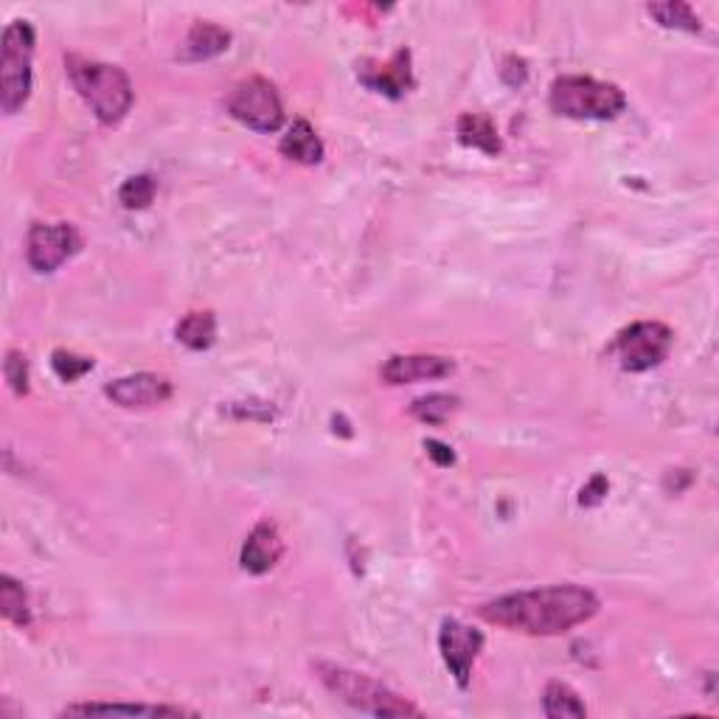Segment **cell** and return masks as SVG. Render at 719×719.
<instances>
[{"label":"cell","mask_w":719,"mask_h":719,"mask_svg":"<svg viewBox=\"0 0 719 719\" xmlns=\"http://www.w3.org/2000/svg\"><path fill=\"white\" fill-rule=\"evenodd\" d=\"M483 649V632L458 619H445L439 630V652L458 689H470L472 669Z\"/></svg>","instance_id":"cell-9"},{"label":"cell","mask_w":719,"mask_h":719,"mask_svg":"<svg viewBox=\"0 0 719 719\" xmlns=\"http://www.w3.org/2000/svg\"><path fill=\"white\" fill-rule=\"evenodd\" d=\"M66 71L77 93L82 96L84 104L93 110L101 124H119L127 119L132 101H136V90H132L130 77L119 66L71 54L66 57Z\"/></svg>","instance_id":"cell-2"},{"label":"cell","mask_w":719,"mask_h":719,"mask_svg":"<svg viewBox=\"0 0 719 719\" xmlns=\"http://www.w3.org/2000/svg\"><path fill=\"white\" fill-rule=\"evenodd\" d=\"M647 12L652 14V18L658 20L663 29H680V31H691V34H697V31L702 29L700 18L695 14V9H691L689 3H683V0L652 3V7H647Z\"/></svg>","instance_id":"cell-21"},{"label":"cell","mask_w":719,"mask_h":719,"mask_svg":"<svg viewBox=\"0 0 719 719\" xmlns=\"http://www.w3.org/2000/svg\"><path fill=\"white\" fill-rule=\"evenodd\" d=\"M675 343V332L660 321H636L621 329L612 340V354L619 366L632 375L655 369L669 357Z\"/></svg>","instance_id":"cell-6"},{"label":"cell","mask_w":719,"mask_h":719,"mask_svg":"<svg viewBox=\"0 0 719 719\" xmlns=\"http://www.w3.org/2000/svg\"><path fill=\"white\" fill-rule=\"evenodd\" d=\"M0 612L3 619L12 621L14 627H29L31 625V607L29 596H26L23 585L12 577L0 579Z\"/></svg>","instance_id":"cell-20"},{"label":"cell","mask_w":719,"mask_h":719,"mask_svg":"<svg viewBox=\"0 0 719 719\" xmlns=\"http://www.w3.org/2000/svg\"><path fill=\"white\" fill-rule=\"evenodd\" d=\"M226 104L228 113L239 124L250 127L256 132H276L284 124V104H281L279 90L264 77H250L233 84Z\"/></svg>","instance_id":"cell-7"},{"label":"cell","mask_w":719,"mask_h":719,"mask_svg":"<svg viewBox=\"0 0 719 719\" xmlns=\"http://www.w3.org/2000/svg\"><path fill=\"white\" fill-rule=\"evenodd\" d=\"M174 334L191 351H206L217 340V318L214 312H189L183 321L174 327Z\"/></svg>","instance_id":"cell-18"},{"label":"cell","mask_w":719,"mask_h":719,"mask_svg":"<svg viewBox=\"0 0 719 719\" xmlns=\"http://www.w3.org/2000/svg\"><path fill=\"white\" fill-rule=\"evenodd\" d=\"M607 492H610V481H607V476H593L588 483H585L582 492H579V503H582L585 509H593V506H599L601 500L607 498Z\"/></svg>","instance_id":"cell-26"},{"label":"cell","mask_w":719,"mask_h":719,"mask_svg":"<svg viewBox=\"0 0 719 719\" xmlns=\"http://www.w3.org/2000/svg\"><path fill=\"white\" fill-rule=\"evenodd\" d=\"M156 191H158V186H156V178H152V174H132V178H127L124 183H121L119 202L130 211L149 209V206H152V200H156Z\"/></svg>","instance_id":"cell-23"},{"label":"cell","mask_w":719,"mask_h":719,"mask_svg":"<svg viewBox=\"0 0 719 719\" xmlns=\"http://www.w3.org/2000/svg\"><path fill=\"white\" fill-rule=\"evenodd\" d=\"M281 553H284V540L279 535V526L262 520L244 540L239 562H242V571L262 577V573H270L279 565Z\"/></svg>","instance_id":"cell-13"},{"label":"cell","mask_w":719,"mask_h":719,"mask_svg":"<svg viewBox=\"0 0 719 719\" xmlns=\"http://www.w3.org/2000/svg\"><path fill=\"white\" fill-rule=\"evenodd\" d=\"M458 410V397L450 393H428L410 405V417H417L425 425H445Z\"/></svg>","instance_id":"cell-22"},{"label":"cell","mask_w":719,"mask_h":719,"mask_svg":"<svg viewBox=\"0 0 719 719\" xmlns=\"http://www.w3.org/2000/svg\"><path fill=\"white\" fill-rule=\"evenodd\" d=\"M3 375H7L9 388L14 397H26L29 393V363H26L23 351H9L3 360Z\"/></svg>","instance_id":"cell-25"},{"label":"cell","mask_w":719,"mask_h":719,"mask_svg":"<svg viewBox=\"0 0 719 719\" xmlns=\"http://www.w3.org/2000/svg\"><path fill=\"white\" fill-rule=\"evenodd\" d=\"M425 450H428V456L433 458L436 465L439 467H450V465H456V456H452V450L447 445H441V441H436V439H430V441H425Z\"/></svg>","instance_id":"cell-27"},{"label":"cell","mask_w":719,"mask_h":719,"mask_svg":"<svg viewBox=\"0 0 719 719\" xmlns=\"http://www.w3.org/2000/svg\"><path fill=\"white\" fill-rule=\"evenodd\" d=\"M458 141L465 143V147L478 149L483 156H500V149H503L492 119L478 113H465L458 119Z\"/></svg>","instance_id":"cell-17"},{"label":"cell","mask_w":719,"mask_h":719,"mask_svg":"<svg viewBox=\"0 0 719 719\" xmlns=\"http://www.w3.org/2000/svg\"><path fill=\"white\" fill-rule=\"evenodd\" d=\"M189 717L191 711L174 706H143V702H77L68 706L60 717Z\"/></svg>","instance_id":"cell-15"},{"label":"cell","mask_w":719,"mask_h":719,"mask_svg":"<svg viewBox=\"0 0 719 719\" xmlns=\"http://www.w3.org/2000/svg\"><path fill=\"white\" fill-rule=\"evenodd\" d=\"M104 397L113 399V405L127 410H141V408H158V405L169 402L172 397V382L161 375H141L119 377V380L104 386Z\"/></svg>","instance_id":"cell-10"},{"label":"cell","mask_w":719,"mask_h":719,"mask_svg":"<svg viewBox=\"0 0 719 719\" xmlns=\"http://www.w3.org/2000/svg\"><path fill=\"white\" fill-rule=\"evenodd\" d=\"M599 607V596L582 585H551V588L520 590V593L487 601L478 607V616L487 625L503 627V630L546 638L565 636L573 627L588 625Z\"/></svg>","instance_id":"cell-1"},{"label":"cell","mask_w":719,"mask_h":719,"mask_svg":"<svg viewBox=\"0 0 719 719\" xmlns=\"http://www.w3.org/2000/svg\"><path fill=\"white\" fill-rule=\"evenodd\" d=\"M79 248V233L71 222H37L26 237V259L37 273H54Z\"/></svg>","instance_id":"cell-8"},{"label":"cell","mask_w":719,"mask_h":719,"mask_svg":"<svg viewBox=\"0 0 719 719\" xmlns=\"http://www.w3.org/2000/svg\"><path fill=\"white\" fill-rule=\"evenodd\" d=\"M281 156L290 158V161L303 163V167H316V163L323 161L327 149H323V141L318 138L316 127L307 119L292 121V127L287 130V136L281 138L279 143Z\"/></svg>","instance_id":"cell-16"},{"label":"cell","mask_w":719,"mask_h":719,"mask_svg":"<svg viewBox=\"0 0 719 719\" xmlns=\"http://www.w3.org/2000/svg\"><path fill=\"white\" fill-rule=\"evenodd\" d=\"M548 104L565 119L607 121L627 108V96L619 84L599 82L593 77H559L551 84Z\"/></svg>","instance_id":"cell-4"},{"label":"cell","mask_w":719,"mask_h":719,"mask_svg":"<svg viewBox=\"0 0 719 719\" xmlns=\"http://www.w3.org/2000/svg\"><path fill=\"white\" fill-rule=\"evenodd\" d=\"M51 369H54V375L60 377L62 382H77L79 377H84L93 369V357H79L73 354V351L57 349L54 354H51Z\"/></svg>","instance_id":"cell-24"},{"label":"cell","mask_w":719,"mask_h":719,"mask_svg":"<svg viewBox=\"0 0 719 719\" xmlns=\"http://www.w3.org/2000/svg\"><path fill=\"white\" fill-rule=\"evenodd\" d=\"M228 46H231V31L217 23H209V20H200V23L191 26L189 34H186L183 48H180V60H214L222 51H228Z\"/></svg>","instance_id":"cell-14"},{"label":"cell","mask_w":719,"mask_h":719,"mask_svg":"<svg viewBox=\"0 0 719 719\" xmlns=\"http://www.w3.org/2000/svg\"><path fill=\"white\" fill-rule=\"evenodd\" d=\"M542 711H546V717L551 719L588 717V708H585L582 697H579L568 683H559V680L548 683L546 691H542Z\"/></svg>","instance_id":"cell-19"},{"label":"cell","mask_w":719,"mask_h":719,"mask_svg":"<svg viewBox=\"0 0 719 719\" xmlns=\"http://www.w3.org/2000/svg\"><path fill=\"white\" fill-rule=\"evenodd\" d=\"M31 57H34V29L26 20H12L3 31L0 46V108L14 116L31 96Z\"/></svg>","instance_id":"cell-5"},{"label":"cell","mask_w":719,"mask_h":719,"mask_svg":"<svg viewBox=\"0 0 719 719\" xmlns=\"http://www.w3.org/2000/svg\"><path fill=\"white\" fill-rule=\"evenodd\" d=\"M456 371V363L439 354H397L386 360L380 377L388 386H413L425 380H445Z\"/></svg>","instance_id":"cell-12"},{"label":"cell","mask_w":719,"mask_h":719,"mask_svg":"<svg viewBox=\"0 0 719 719\" xmlns=\"http://www.w3.org/2000/svg\"><path fill=\"white\" fill-rule=\"evenodd\" d=\"M312 669H316V678L321 680L329 695H334L340 702L357 708V711L375 713V717H422V708L405 700L402 695L391 691L388 686H382L380 680L354 672L349 666L318 660Z\"/></svg>","instance_id":"cell-3"},{"label":"cell","mask_w":719,"mask_h":719,"mask_svg":"<svg viewBox=\"0 0 719 719\" xmlns=\"http://www.w3.org/2000/svg\"><path fill=\"white\" fill-rule=\"evenodd\" d=\"M357 79L375 93L388 96V99H402L413 88V71H410V51H397L388 62H360L357 66Z\"/></svg>","instance_id":"cell-11"}]
</instances>
